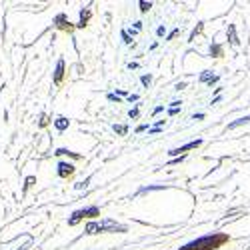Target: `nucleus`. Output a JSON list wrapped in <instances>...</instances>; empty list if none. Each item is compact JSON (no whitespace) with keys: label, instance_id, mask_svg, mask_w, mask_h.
Listing matches in <instances>:
<instances>
[{"label":"nucleus","instance_id":"nucleus-2","mask_svg":"<svg viewBox=\"0 0 250 250\" xmlns=\"http://www.w3.org/2000/svg\"><path fill=\"white\" fill-rule=\"evenodd\" d=\"M126 230H128L126 226L120 224V222H116V220H112V218H104V220H100V222L92 220V222H88V224L84 226V232H86V234H100V232H126Z\"/></svg>","mask_w":250,"mask_h":250},{"label":"nucleus","instance_id":"nucleus-18","mask_svg":"<svg viewBox=\"0 0 250 250\" xmlns=\"http://www.w3.org/2000/svg\"><path fill=\"white\" fill-rule=\"evenodd\" d=\"M140 82H142L144 86H150V82H152V76H150V74H142V76H140Z\"/></svg>","mask_w":250,"mask_h":250},{"label":"nucleus","instance_id":"nucleus-33","mask_svg":"<svg viewBox=\"0 0 250 250\" xmlns=\"http://www.w3.org/2000/svg\"><path fill=\"white\" fill-rule=\"evenodd\" d=\"M192 118H194V120H202V118H204V114H202V112H198V114H194Z\"/></svg>","mask_w":250,"mask_h":250},{"label":"nucleus","instance_id":"nucleus-20","mask_svg":"<svg viewBox=\"0 0 250 250\" xmlns=\"http://www.w3.org/2000/svg\"><path fill=\"white\" fill-rule=\"evenodd\" d=\"M202 28H204V26H202V24H198V26H196V28H194V30L190 32V36H188V40H190V42H192V40H194V36H196L198 32H202Z\"/></svg>","mask_w":250,"mask_h":250},{"label":"nucleus","instance_id":"nucleus-4","mask_svg":"<svg viewBox=\"0 0 250 250\" xmlns=\"http://www.w3.org/2000/svg\"><path fill=\"white\" fill-rule=\"evenodd\" d=\"M56 172H58V176L60 178H70L74 172H76V168H74V164H70V162H58L56 164Z\"/></svg>","mask_w":250,"mask_h":250},{"label":"nucleus","instance_id":"nucleus-13","mask_svg":"<svg viewBox=\"0 0 250 250\" xmlns=\"http://www.w3.org/2000/svg\"><path fill=\"white\" fill-rule=\"evenodd\" d=\"M54 154H56V156L68 154V156H70V158H74V160H78V158H80V154H76V152H70V150H66V148H56V150H54Z\"/></svg>","mask_w":250,"mask_h":250},{"label":"nucleus","instance_id":"nucleus-23","mask_svg":"<svg viewBox=\"0 0 250 250\" xmlns=\"http://www.w3.org/2000/svg\"><path fill=\"white\" fill-rule=\"evenodd\" d=\"M184 158H186V156H184V154H182V156H178V158H172V160H170V162H168V164H170V166H172V164H180V162H182V160H184Z\"/></svg>","mask_w":250,"mask_h":250},{"label":"nucleus","instance_id":"nucleus-6","mask_svg":"<svg viewBox=\"0 0 250 250\" xmlns=\"http://www.w3.org/2000/svg\"><path fill=\"white\" fill-rule=\"evenodd\" d=\"M54 26L58 28V30H66V32H72L74 30V26H72V22L66 18V14H56V18H54Z\"/></svg>","mask_w":250,"mask_h":250},{"label":"nucleus","instance_id":"nucleus-8","mask_svg":"<svg viewBox=\"0 0 250 250\" xmlns=\"http://www.w3.org/2000/svg\"><path fill=\"white\" fill-rule=\"evenodd\" d=\"M200 82H202V84H216V82H218V74H212L210 70H204V72H200V78H198Z\"/></svg>","mask_w":250,"mask_h":250},{"label":"nucleus","instance_id":"nucleus-9","mask_svg":"<svg viewBox=\"0 0 250 250\" xmlns=\"http://www.w3.org/2000/svg\"><path fill=\"white\" fill-rule=\"evenodd\" d=\"M90 16H92V10H90V8H82V10H80V20H78L76 28H84V26H88Z\"/></svg>","mask_w":250,"mask_h":250},{"label":"nucleus","instance_id":"nucleus-3","mask_svg":"<svg viewBox=\"0 0 250 250\" xmlns=\"http://www.w3.org/2000/svg\"><path fill=\"white\" fill-rule=\"evenodd\" d=\"M100 216V208L98 206H86V208H80V210H74L68 218V226H76L80 220L84 218H96Z\"/></svg>","mask_w":250,"mask_h":250},{"label":"nucleus","instance_id":"nucleus-30","mask_svg":"<svg viewBox=\"0 0 250 250\" xmlns=\"http://www.w3.org/2000/svg\"><path fill=\"white\" fill-rule=\"evenodd\" d=\"M182 88H186V82H178L176 84V90H182Z\"/></svg>","mask_w":250,"mask_h":250},{"label":"nucleus","instance_id":"nucleus-22","mask_svg":"<svg viewBox=\"0 0 250 250\" xmlns=\"http://www.w3.org/2000/svg\"><path fill=\"white\" fill-rule=\"evenodd\" d=\"M128 116H130V118H138V108H136V106L130 108V110H128Z\"/></svg>","mask_w":250,"mask_h":250},{"label":"nucleus","instance_id":"nucleus-25","mask_svg":"<svg viewBox=\"0 0 250 250\" xmlns=\"http://www.w3.org/2000/svg\"><path fill=\"white\" fill-rule=\"evenodd\" d=\"M106 98H108V100H110V102H116V104H118V102H120V98H118V96H116V94H108V96H106Z\"/></svg>","mask_w":250,"mask_h":250},{"label":"nucleus","instance_id":"nucleus-17","mask_svg":"<svg viewBox=\"0 0 250 250\" xmlns=\"http://www.w3.org/2000/svg\"><path fill=\"white\" fill-rule=\"evenodd\" d=\"M120 36H122V42H124V44H132V46H134L132 38L128 36V32H126V30H122V32H120Z\"/></svg>","mask_w":250,"mask_h":250},{"label":"nucleus","instance_id":"nucleus-27","mask_svg":"<svg viewBox=\"0 0 250 250\" xmlns=\"http://www.w3.org/2000/svg\"><path fill=\"white\" fill-rule=\"evenodd\" d=\"M164 32H166L164 26H158V28H156V34H158V36H164Z\"/></svg>","mask_w":250,"mask_h":250},{"label":"nucleus","instance_id":"nucleus-36","mask_svg":"<svg viewBox=\"0 0 250 250\" xmlns=\"http://www.w3.org/2000/svg\"><path fill=\"white\" fill-rule=\"evenodd\" d=\"M142 28V22H134V30H140Z\"/></svg>","mask_w":250,"mask_h":250},{"label":"nucleus","instance_id":"nucleus-19","mask_svg":"<svg viewBox=\"0 0 250 250\" xmlns=\"http://www.w3.org/2000/svg\"><path fill=\"white\" fill-rule=\"evenodd\" d=\"M138 6H140L142 12H148L152 8V2H144V0H142V2H138Z\"/></svg>","mask_w":250,"mask_h":250},{"label":"nucleus","instance_id":"nucleus-10","mask_svg":"<svg viewBox=\"0 0 250 250\" xmlns=\"http://www.w3.org/2000/svg\"><path fill=\"white\" fill-rule=\"evenodd\" d=\"M226 36H228V42H230L232 46H238V44H240V40H238V34H236V26H234V24H228Z\"/></svg>","mask_w":250,"mask_h":250},{"label":"nucleus","instance_id":"nucleus-11","mask_svg":"<svg viewBox=\"0 0 250 250\" xmlns=\"http://www.w3.org/2000/svg\"><path fill=\"white\" fill-rule=\"evenodd\" d=\"M54 126H56V130H58V132H64V130L70 126V120H68V118H64V116H58V118L54 120Z\"/></svg>","mask_w":250,"mask_h":250},{"label":"nucleus","instance_id":"nucleus-29","mask_svg":"<svg viewBox=\"0 0 250 250\" xmlns=\"http://www.w3.org/2000/svg\"><path fill=\"white\" fill-rule=\"evenodd\" d=\"M178 112H180V108H168V114H170V116H176Z\"/></svg>","mask_w":250,"mask_h":250},{"label":"nucleus","instance_id":"nucleus-32","mask_svg":"<svg viewBox=\"0 0 250 250\" xmlns=\"http://www.w3.org/2000/svg\"><path fill=\"white\" fill-rule=\"evenodd\" d=\"M128 68L134 70V68H138V64H136V62H128Z\"/></svg>","mask_w":250,"mask_h":250},{"label":"nucleus","instance_id":"nucleus-21","mask_svg":"<svg viewBox=\"0 0 250 250\" xmlns=\"http://www.w3.org/2000/svg\"><path fill=\"white\" fill-rule=\"evenodd\" d=\"M48 122H50V120L46 118V114H42V116H40V122H38V126H40V128H44V126H48Z\"/></svg>","mask_w":250,"mask_h":250},{"label":"nucleus","instance_id":"nucleus-5","mask_svg":"<svg viewBox=\"0 0 250 250\" xmlns=\"http://www.w3.org/2000/svg\"><path fill=\"white\" fill-rule=\"evenodd\" d=\"M200 144H202V140H200V138H198V140H192V142H186V144H182L180 148H172L168 154H170V156H182L180 152H188V150H194V148H198V146H200Z\"/></svg>","mask_w":250,"mask_h":250},{"label":"nucleus","instance_id":"nucleus-38","mask_svg":"<svg viewBox=\"0 0 250 250\" xmlns=\"http://www.w3.org/2000/svg\"><path fill=\"white\" fill-rule=\"evenodd\" d=\"M248 250H250V248H248Z\"/></svg>","mask_w":250,"mask_h":250},{"label":"nucleus","instance_id":"nucleus-26","mask_svg":"<svg viewBox=\"0 0 250 250\" xmlns=\"http://www.w3.org/2000/svg\"><path fill=\"white\" fill-rule=\"evenodd\" d=\"M146 128H148V124H140V126H136V132H144ZM148 130H150V128H148Z\"/></svg>","mask_w":250,"mask_h":250},{"label":"nucleus","instance_id":"nucleus-14","mask_svg":"<svg viewBox=\"0 0 250 250\" xmlns=\"http://www.w3.org/2000/svg\"><path fill=\"white\" fill-rule=\"evenodd\" d=\"M222 54H224V50H222V46H220V44H210V56L220 58Z\"/></svg>","mask_w":250,"mask_h":250},{"label":"nucleus","instance_id":"nucleus-16","mask_svg":"<svg viewBox=\"0 0 250 250\" xmlns=\"http://www.w3.org/2000/svg\"><path fill=\"white\" fill-rule=\"evenodd\" d=\"M88 184H90V176H88L86 180H82V182H76V184H74V188H76V190H82V188H88Z\"/></svg>","mask_w":250,"mask_h":250},{"label":"nucleus","instance_id":"nucleus-7","mask_svg":"<svg viewBox=\"0 0 250 250\" xmlns=\"http://www.w3.org/2000/svg\"><path fill=\"white\" fill-rule=\"evenodd\" d=\"M62 78H64V58H60V60L56 62V68H54V76H52V80H54V84H56V86L62 84Z\"/></svg>","mask_w":250,"mask_h":250},{"label":"nucleus","instance_id":"nucleus-34","mask_svg":"<svg viewBox=\"0 0 250 250\" xmlns=\"http://www.w3.org/2000/svg\"><path fill=\"white\" fill-rule=\"evenodd\" d=\"M148 132H152V134H156V132H160V126H152Z\"/></svg>","mask_w":250,"mask_h":250},{"label":"nucleus","instance_id":"nucleus-37","mask_svg":"<svg viewBox=\"0 0 250 250\" xmlns=\"http://www.w3.org/2000/svg\"><path fill=\"white\" fill-rule=\"evenodd\" d=\"M28 246H30V240H28V244H26V246H22V248H18V250H26Z\"/></svg>","mask_w":250,"mask_h":250},{"label":"nucleus","instance_id":"nucleus-1","mask_svg":"<svg viewBox=\"0 0 250 250\" xmlns=\"http://www.w3.org/2000/svg\"><path fill=\"white\" fill-rule=\"evenodd\" d=\"M228 240H230V236H228L226 232H212V234H206V236H200L188 244L180 246L178 250H218L222 248Z\"/></svg>","mask_w":250,"mask_h":250},{"label":"nucleus","instance_id":"nucleus-31","mask_svg":"<svg viewBox=\"0 0 250 250\" xmlns=\"http://www.w3.org/2000/svg\"><path fill=\"white\" fill-rule=\"evenodd\" d=\"M176 34H178V28H174V30H172V32H170V34H168V40H172V38H174V36H176Z\"/></svg>","mask_w":250,"mask_h":250},{"label":"nucleus","instance_id":"nucleus-15","mask_svg":"<svg viewBox=\"0 0 250 250\" xmlns=\"http://www.w3.org/2000/svg\"><path fill=\"white\" fill-rule=\"evenodd\" d=\"M112 128H114V132H116V134H120V136H124V134L128 132V126H124V124H114Z\"/></svg>","mask_w":250,"mask_h":250},{"label":"nucleus","instance_id":"nucleus-35","mask_svg":"<svg viewBox=\"0 0 250 250\" xmlns=\"http://www.w3.org/2000/svg\"><path fill=\"white\" fill-rule=\"evenodd\" d=\"M162 110H164V108H162V106H156V108H154V112H152V114H160V112H162Z\"/></svg>","mask_w":250,"mask_h":250},{"label":"nucleus","instance_id":"nucleus-24","mask_svg":"<svg viewBox=\"0 0 250 250\" xmlns=\"http://www.w3.org/2000/svg\"><path fill=\"white\" fill-rule=\"evenodd\" d=\"M32 182H34V176H28V178H26V184H24V192L30 188V184H32Z\"/></svg>","mask_w":250,"mask_h":250},{"label":"nucleus","instance_id":"nucleus-12","mask_svg":"<svg viewBox=\"0 0 250 250\" xmlns=\"http://www.w3.org/2000/svg\"><path fill=\"white\" fill-rule=\"evenodd\" d=\"M248 122H250V114H248V116H242V118H236L234 122H230V124H228V126H226V130L238 128V126H242V124H248Z\"/></svg>","mask_w":250,"mask_h":250},{"label":"nucleus","instance_id":"nucleus-28","mask_svg":"<svg viewBox=\"0 0 250 250\" xmlns=\"http://www.w3.org/2000/svg\"><path fill=\"white\" fill-rule=\"evenodd\" d=\"M128 102H138V94H128Z\"/></svg>","mask_w":250,"mask_h":250}]
</instances>
